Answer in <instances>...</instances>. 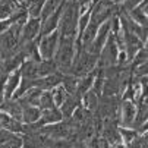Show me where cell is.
Returning <instances> with one entry per match:
<instances>
[{"instance_id": "cell-1", "label": "cell", "mask_w": 148, "mask_h": 148, "mask_svg": "<svg viewBox=\"0 0 148 148\" xmlns=\"http://www.w3.org/2000/svg\"><path fill=\"white\" fill-rule=\"evenodd\" d=\"M57 41H59V32L57 31H53V32H50V34H47L41 38L40 44H38V51H40V56L44 60H50L56 54V50H57V46H59Z\"/></svg>"}, {"instance_id": "cell-2", "label": "cell", "mask_w": 148, "mask_h": 148, "mask_svg": "<svg viewBox=\"0 0 148 148\" xmlns=\"http://www.w3.org/2000/svg\"><path fill=\"white\" fill-rule=\"evenodd\" d=\"M40 21L38 18H29L28 22L24 24V27L21 28V32H22V38H19V44H25L32 41L37 34L40 32Z\"/></svg>"}, {"instance_id": "cell-3", "label": "cell", "mask_w": 148, "mask_h": 148, "mask_svg": "<svg viewBox=\"0 0 148 148\" xmlns=\"http://www.w3.org/2000/svg\"><path fill=\"white\" fill-rule=\"evenodd\" d=\"M117 41L114 40V35H109V40H106L103 46V62L107 65H113L117 62Z\"/></svg>"}, {"instance_id": "cell-4", "label": "cell", "mask_w": 148, "mask_h": 148, "mask_svg": "<svg viewBox=\"0 0 148 148\" xmlns=\"http://www.w3.org/2000/svg\"><path fill=\"white\" fill-rule=\"evenodd\" d=\"M19 82H21V72H19V69H16V71L10 72L8 82H5V90H3V98L5 100H9L10 97H13L15 91L18 90Z\"/></svg>"}, {"instance_id": "cell-5", "label": "cell", "mask_w": 148, "mask_h": 148, "mask_svg": "<svg viewBox=\"0 0 148 148\" xmlns=\"http://www.w3.org/2000/svg\"><path fill=\"white\" fill-rule=\"evenodd\" d=\"M0 126H3L6 131H13V132L22 131V125H21V122L15 120L13 117H10L5 112H0Z\"/></svg>"}, {"instance_id": "cell-6", "label": "cell", "mask_w": 148, "mask_h": 148, "mask_svg": "<svg viewBox=\"0 0 148 148\" xmlns=\"http://www.w3.org/2000/svg\"><path fill=\"white\" fill-rule=\"evenodd\" d=\"M78 97L75 95H66L65 101L62 103V116H71L73 113V110L78 107Z\"/></svg>"}, {"instance_id": "cell-7", "label": "cell", "mask_w": 148, "mask_h": 148, "mask_svg": "<svg viewBox=\"0 0 148 148\" xmlns=\"http://www.w3.org/2000/svg\"><path fill=\"white\" fill-rule=\"evenodd\" d=\"M15 6L16 3L12 0H0V21L9 19L15 12Z\"/></svg>"}, {"instance_id": "cell-8", "label": "cell", "mask_w": 148, "mask_h": 148, "mask_svg": "<svg viewBox=\"0 0 148 148\" xmlns=\"http://www.w3.org/2000/svg\"><path fill=\"white\" fill-rule=\"evenodd\" d=\"M41 116V112L37 107H32V106H28L27 109L22 110V119L27 123H35Z\"/></svg>"}, {"instance_id": "cell-9", "label": "cell", "mask_w": 148, "mask_h": 148, "mask_svg": "<svg viewBox=\"0 0 148 148\" xmlns=\"http://www.w3.org/2000/svg\"><path fill=\"white\" fill-rule=\"evenodd\" d=\"M136 112H135V106L131 101H125L123 103V122L126 125H131L134 117H135Z\"/></svg>"}, {"instance_id": "cell-10", "label": "cell", "mask_w": 148, "mask_h": 148, "mask_svg": "<svg viewBox=\"0 0 148 148\" xmlns=\"http://www.w3.org/2000/svg\"><path fill=\"white\" fill-rule=\"evenodd\" d=\"M62 81L65 82V91H66V92H69V95H75L78 81H76L73 76H65Z\"/></svg>"}, {"instance_id": "cell-11", "label": "cell", "mask_w": 148, "mask_h": 148, "mask_svg": "<svg viewBox=\"0 0 148 148\" xmlns=\"http://www.w3.org/2000/svg\"><path fill=\"white\" fill-rule=\"evenodd\" d=\"M51 95H53V103H54V107H56V106H62V103L65 101L68 94H66V91H65L63 87H59V88H54Z\"/></svg>"}, {"instance_id": "cell-12", "label": "cell", "mask_w": 148, "mask_h": 148, "mask_svg": "<svg viewBox=\"0 0 148 148\" xmlns=\"http://www.w3.org/2000/svg\"><path fill=\"white\" fill-rule=\"evenodd\" d=\"M40 104L44 110H50L54 109V103H53V95L51 92H44L40 95Z\"/></svg>"}, {"instance_id": "cell-13", "label": "cell", "mask_w": 148, "mask_h": 148, "mask_svg": "<svg viewBox=\"0 0 148 148\" xmlns=\"http://www.w3.org/2000/svg\"><path fill=\"white\" fill-rule=\"evenodd\" d=\"M85 101H87V107L90 110H94L97 107V95L94 92H91V90L88 92H85Z\"/></svg>"}, {"instance_id": "cell-14", "label": "cell", "mask_w": 148, "mask_h": 148, "mask_svg": "<svg viewBox=\"0 0 148 148\" xmlns=\"http://www.w3.org/2000/svg\"><path fill=\"white\" fill-rule=\"evenodd\" d=\"M131 15H132V18L136 21L138 24H142V25L145 27V21H147V16H145V13H144V12H141V10L136 8V9H132V13H131Z\"/></svg>"}, {"instance_id": "cell-15", "label": "cell", "mask_w": 148, "mask_h": 148, "mask_svg": "<svg viewBox=\"0 0 148 148\" xmlns=\"http://www.w3.org/2000/svg\"><path fill=\"white\" fill-rule=\"evenodd\" d=\"M120 134H122V136H123V139L126 141V142H131L134 138H135V135H136V132L135 131H125V129H120Z\"/></svg>"}, {"instance_id": "cell-16", "label": "cell", "mask_w": 148, "mask_h": 148, "mask_svg": "<svg viewBox=\"0 0 148 148\" xmlns=\"http://www.w3.org/2000/svg\"><path fill=\"white\" fill-rule=\"evenodd\" d=\"M12 2H15V3H22L24 0H12Z\"/></svg>"}, {"instance_id": "cell-17", "label": "cell", "mask_w": 148, "mask_h": 148, "mask_svg": "<svg viewBox=\"0 0 148 148\" xmlns=\"http://www.w3.org/2000/svg\"><path fill=\"white\" fill-rule=\"evenodd\" d=\"M28 2H29V0H28Z\"/></svg>"}]
</instances>
